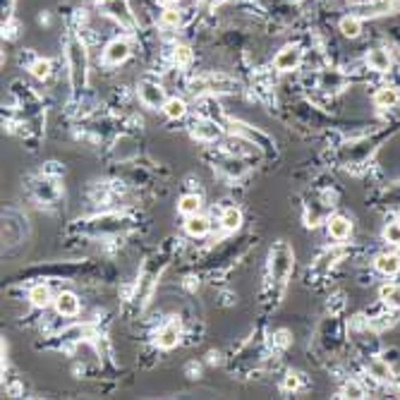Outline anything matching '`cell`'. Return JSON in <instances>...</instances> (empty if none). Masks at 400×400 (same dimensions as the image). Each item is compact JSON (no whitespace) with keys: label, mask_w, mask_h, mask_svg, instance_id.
Here are the masks:
<instances>
[{"label":"cell","mask_w":400,"mask_h":400,"mask_svg":"<svg viewBox=\"0 0 400 400\" xmlns=\"http://www.w3.org/2000/svg\"><path fill=\"white\" fill-rule=\"evenodd\" d=\"M391 129H383L379 134H370V137H357L345 142L338 149V161L345 168H362L365 163H370V158L379 152V147L383 144V139L391 137Z\"/></svg>","instance_id":"obj_1"},{"label":"cell","mask_w":400,"mask_h":400,"mask_svg":"<svg viewBox=\"0 0 400 400\" xmlns=\"http://www.w3.org/2000/svg\"><path fill=\"white\" fill-rule=\"evenodd\" d=\"M293 262H295V254L293 249L288 247V242L280 240L273 245L271 249V283L276 288H283L285 280L290 278L293 273Z\"/></svg>","instance_id":"obj_2"},{"label":"cell","mask_w":400,"mask_h":400,"mask_svg":"<svg viewBox=\"0 0 400 400\" xmlns=\"http://www.w3.org/2000/svg\"><path fill=\"white\" fill-rule=\"evenodd\" d=\"M67 62H70L72 87H75V91H80L87 84V48L75 36L67 44Z\"/></svg>","instance_id":"obj_3"},{"label":"cell","mask_w":400,"mask_h":400,"mask_svg":"<svg viewBox=\"0 0 400 400\" xmlns=\"http://www.w3.org/2000/svg\"><path fill=\"white\" fill-rule=\"evenodd\" d=\"M347 75L340 70H334V67H329V70H321L319 77H316V87H319L321 91L326 93H338L347 87Z\"/></svg>","instance_id":"obj_4"},{"label":"cell","mask_w":400,"mask_h":400,"mask_svg":"<svg viewBox=\"0 0 400 400\" xmlns=\"http://www.w3.org/2000/svg\"><path fill=\"white\" fill-rule=\"evenodd\" d=\"M300 62H302V48L290 44V46H283V48L276 53L273 67H276L278 72H293L300 67Z\"/></svg>","instance_id":"obj_5"},{"label":"cell","mask_w":400,"mask_h":400,"mask_svg":"<svg viewBox=\"0 0 400 400\" xmlns=\"http://www.w3.org/2000/svg\"><path fill=\"white\" fill-rule=\"evenodd\" d=\"M326 233H329L331 240L345 242L347 237L352 235V221L347 216H340V214L329 216L326 218Z\"/></svg>","instance_id":"obj_6"},{"label":"cell","mask_w":400,"mask_h":400,"mask_svg":"<svg viewBox=\"0 0 400 400\" xmlns=\"http://www.w3.org/2000/svg\"><path fill=\"white\" fill-rule=\"evenodd\" d=\"M139 98H142V103L149 108H163L165 101H168L163 87L156 84V82H142V84H139Z\"/></svg>","instance_id":"obj_7"},{"label":"cell","mask_w":400,"mask_h":400,"mask_svg":"<svg viewBox=\"0 0 400 400\" xmlns=\"http://www.w3.org/2000/svg\"><path fill=\"white\" fill-rule=\"evenodd\" d=\"M374 269L383 278H396L400 273V254L396 252H381L374 257Z\"/></svg>","instance_id":"obj_8"},{"label":"cell","mask_w":400,"mask_h":400,"mask_svg":"<svg viewBox=\"0 0 400 400\" xmlns=\"http://www.w3.org/2000/svg\"><path fill=\"white\" fill-rule=\"evenodd\" d=\"M365 65L370 67L372 72H379V75H383V72H388L393 67V58L391 53H388L386 48H370L365 55Z\"/></svg>","instance_id":"obj_9"},{"label":"cell","mask_w":400,"mask_h":400,"mask_svg":"<svg viewBox=\"0 0 400 400\" xmlns=\"http://www.w3.org/2000/svg\"><path fill=\"white\" fill-rule=\"evenodd\" d=\"M129 53H132V48H129V44L125 39H113L111 44L106 46V51H103V60L108 62V65H120L129 58Z\"/></svg>","instance_id":"obj_10"},{"label":"cell","mask_w":400,"mask_h":400,"mask_svg":"<svg viewBox=\"0 0 400 400\" xmlns=\"http://www.w3.org/2000/svg\"><path fill=\"white\" fill-rule=\"evenodd\" d=\"M367 372H370V376L379 383H391L393 379H396V374L391 370V362H388L386 357H374V360H370Z\"/></svg>","instance_id":"obj_11"},{"label":"cell","mask_w":400,"mask_h":400,"mask_svg":"<svg viewBox=\"0 0 400 400\" xmlns=\"http://www.w3.org/2000/svg\"><path fill=\"white\" fill-rule=\"evenodd\" d=\"M192 137L201 139V142H216L221 137V127L214 120H199L192 125Z\"/></svg>","instance_id":"obj_12"},{"label":"cell","mask_w":400,"mask_h":400,"mask_svg":"<svg viewBox=\"0 0 400 400\" xmlns=\"http://www.w3.org/2000/svg\"><path fill=\"white\" fill-rule=\"evenodd\" d=\"M55 311L60 316H77L80 314V300H77L75 293H60L58 298L53 300Z\"/></svg>","instance_id":"obj_13"},{"label":"cell","mask_w":400,"mask_h":400,"mask_svg":"<svg viewBox=\"0 0 400 400\" xmlns=\"http://www.w3.org/2000/svg\"><path fill=\"white\" fill-rule=\"evenodd\" d=\"M400 103V91L396 87H379L376 93H374V106L376 108H396Z\"/></svg>","instance_id":"obj_14"},{"label":"cell","mask_w":400,"mask_h":400,"mask_svg":"<svg viewBox=\"0 0 400 400\" xmlns=\"http://www.w3.org/2000/svg\"><path fill=\"white\" fill-rule=\"evenodd\" d=\"M235 82L226 80V77H206L194 84V91H233L235 89Z\"/></svg>","instance_id":"obj_15"},{"label":"cell","mask_w":400,"mask_h":400,"mask_svg":"<svg viewBox=\"0 0 400 400\" xmlns=\"http://www.w3.org/2000/svg\"><path fill=\"white\" fill-rule=\"evenodd\" d=\"M156 343H158L161 350H173L180 343V326L178 324H165L163 329L156 336Z\"/></svg>","instance_id":"obj_16"},{"label":"cell","mask_w":400,"mask_h":400,"mask_svg":"<svg viewBox=\"0 0 400 400\" xmlns=\"http://www.w3.org/2000/svg\"><path fill=\"white\" fill-rule=\"evenodd\" d=\"M379 298H381V302L388 307V311H400V285L398 283L381 285Z\"/></svg>","instance_id":"obj_17"},{"label":"cell","mask_w":400,"mask_h":400,"mask_svg":"<svg viewBox=\"0 0 400 400\" xmlns=\"http://www.w3.org/2000/svg\"><path fill=\"white\" fill-rule=\"evenodd\" d=\"M338 29L347 39H357L362 34V17L360 15H345V17H340Z\"/></svg>","instance_id":"obj_18"},{"label":"cell","mask_w":400,"mask_h":400,"mask_svg":"<svg viewBox=\"0 0 400 400\" xmlns=\"http://www.w3.org/2000/svg\"><path fill=\"white\" fill-rule=\"evenodd\" d=\"M209 228H211L209 218H204V216H199V214L187 216V223H185L187 235H192V237H204L206 233H209Z\"/></svg>","instance_id":"obj_19"},{"label":"cell","mask_w":400,"mask_h":400,"mask_svg":"<svg viewBox=\"0 0 400 400\" xmlns=\"http://www.w3.org/2000/svg\"><path fill=\"white\" fill-rule=\"evenodd\" d=\"M218 168H221L228 178H240V175L245 173V161L237 158V156H228V158H223L221 163H218Z\"/></svg>","instance_id":"obj_20"},{"label":"cell","mask_w":400,"mask_h":400,"mask_svg":"<svg viewBox=\"0 0 400 400\" xmlns=\"http://www.w3.org/2000/svg\"><path fill=\"white\" fill-rule=\"evenodd\" d=\"M29 302L34 304V307H48L51 304V288L48 285H44V283H39V285H34V288L29 290Z\"/></svg>","instance_id":"obj_21"},{"label":"cell","mask_w":400,"mask_h":400,"mask_svg":"<svg viewBox=\"0 0 400 400\" xmlns=\"http://www.w3.org/2000/svg\"><path fill=\"white\" fill-rule=\"evenodd\" d=\"M221 226L226 230H237L242 226V211L237 206H226L221 214Z\"/></svg>","instance_id":"obj_22"},{"label":"cell","mask_w":400,"mask_h":400,"mask_svg":"<svg viewBox=\"0 0 400 400\" xmlns=\"http://www.w3.org/2000/svg\"><path fill=\"white\" fill-rule=\"evenodd\" d=\"M201 209V197L199 194H183L178 201V211L183 216H194Z\"/></svg>","instance_id":"obj_23"},{"label":"cell","mask_w":400,"mask_h":400,"mask_svg":"<svg viewBox=\"0 0 400 400\" xmlns=\"http://www.w3.org/2000/svg\"><path fill=\"white\" fill-rule=\"evenodd\" d=\"M163 113H165V118H170V120H180V118L187 113V103L183 98H168L163 106Z\"/></svg>","instance_id":"obj_24"},{"label":"cell","mask_w":400,"mask_h":400,"mask_svg":"<svg viewBox=\"0 0 400 400\" xmlns=\"http://www.w3.org/2000/svg\"><path fill=\"white\" fill-rule=\"evenodd\" d=\"M158 24H161L163 29H178L180 24H183V15H180L175 8H165L163 12H161Z\"/></svg>","instance_id":"obj_25"},{"label":"cell","mask_w":400,"mask_h":400,"mask_svg":"<svg viewBox=\"0 0 400 400\" xmlns=\"http://www.w3.org/2000/svg\"><path fill=\"white\" fill-rule=\"evenodd\" d=\"M381 237H383V242H388V245L400 247V221L386 223V228H383Z\"/></svg>","instance_id":"obj_26"},{"label":"cell","mask_w":400,"mask_h":400,"mask_svg":"<svg viewBox=\"0 0 400 400\" xmlns=\"http://www.w3.org/2000/svg\"><path fill=\"white\" fill-rule=\"evenodd\" d=\"M31 70V75L36 77L39 82H44V80H48L51 77V70H53V65H51V60H44V58H39L34 62V65L29 67Z\"/></svg>","instance_id":"obj_27"},{"label":"cell","mask_w":400,"mask_h":400,"mask_svg":"<svg viewBox=\"0 0 400 400\" xmlns=\"http://www.w3.org/2000/svg\"><path fill=\"white\" fill-rule=\"evenodd\" d=\"M173 62L178 67L190 65V62H192V48H190V46H183V44L175 46V48H173Z\"/></svg>","instance_id":"obj_28"},{"label":"cell","mask_w":400,"mask_h":400,"mask_svg":"<svg viewBox=\"0 0 400 400\" xmlns=\"http://www.w3.org/2000/svg\"><path fill=\"white\" fill-rule=\"evenodd\" d=\"M300 383H302V381H300V374L298 372H288V374H285V379H283V388H285V391H298Z\"/></svg>","instance_id":"obj_29"},{"label":"cell","mask_w":400,"mask_h":400,"mask_svg":"<svg viewBox=\"0 0 400 400\" xmlns=\"http://www.w3.org/2000/svg\"><path fill=\"white\" fill-rule=\"evenodd\" d=\"M345 396L347 398H365L367 393H365V388H362L357 381H347L345 383Z\"/></svg>","instance_id":"obj_30"},{"label":"cell","mask_w":400,"mask_h":400,"mask_svg":"<svg viewBox=\"0 0 400 400\" xmlns=\"http://www.w3.org/2000/svg\"><path fill=\"white\" fill-rule=\"evenodd\" d=\"M273 345L288 347V345H290V331H285V329L276 331V336H273Z\"/></svg>","instance_id":"obj_31"},{"label":"cell","mask_w":400,"mask_h":400,"mask_svg":"<svg viewBox=\"0 0 400 400\" xmlns=\"http://www.w3.org/2000/svg\"><path fill=\"white\" fill-rule=\"evenodd\" d=\"M386 199L391 201L393 206H400V183L391 187V192H386Z\"/></svg>","instance_id":"obj_32"},{"label":"cell","mask_w":400,"mask_h":400,"mask_svg":"<svg viewBox=\"0 0 400 400\" xmlns=\"http://www.w3.org/2000/svg\"><path fill=\"white\" fill-rule=\"evenodd\" d=\"M161 3H163L165 8H175V5H178V0H161Z\"/></svg>","instance_id":"obj_33"},{"label":"cell","mask_w":400,"mask_h":400,"mask_svg":"<svg viewBox=\"0 0 400 400\" xmlns=\"http://www.w3.org/2000/svg\"><path fill=\"white\" fill-rule=\"evenodd\" d=\"M93 3H106V0H93Z\"/></svg>","instance_id":"obj_34"}]
</instances>
